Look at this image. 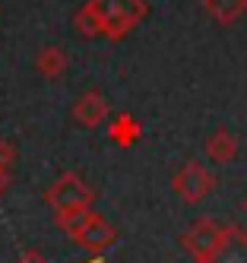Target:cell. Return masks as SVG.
Here are the masks:
<instances>
[{
    "mask_svg": "<svg viewBox=\"0 0 247 263\" xmlns=\"http://www.w3.org/2000/svg\"><path fill=\"white\" fill-rule=\"evenodd\" d=\"M171 187H175V194H181L187 203H197L206 194L216 191V175L209 172V168H203L200 162H187L181 172L171 178Z\"/></svg>",
    "mask_w": 247,
    "mask_h": 263,
    "instance_id": "4",
    "label": "cell"
},
{
    "mask_svg": "<svg viewBox=\"0 0 247 263\" xmlns=\"http://www.w3.org/2000/svg\"><path fill=\"white\" fill-rule=\"evenodd\" d=\"M108 137H111L114 143H118V146L130 149L133 143H137V140L143 137V127H140V121L133 118V115L121 111V115H114V121H111V127H108Z\"/></svg>",
    "mask_w": 247,
    "mask_h": 263,
    "instance_id": "10",
    "label": "cell"
},
{
    "mask_svg": "<svg viewBox=\"0 0 247 263\" xmlns=\"http://www.w3.org/2000/svg\"><path fill=\"white\" fill-rule=\"evenodd\" d=\"M73 29L83 35V39H95V35H102V26H99V16L92 13V7H80L73 16Z\"/></svg>",
    "mask_w": 247,
    "mask_h": 263,
    "instance_id": "13",
    "label": "cell"
},
{
    "mask_svg": "<svg viewBox=\"0 0 247 263\" xmlns=\"http://www.w3.org/2000/svg\"><path fill=\"white\" fill-rule=\"evenodd\" d=\"M67 67H70V58L54 45H48V48H42L35 54V70L42 73L45 80H61L67 73Z\"/></svg>",
    "mask_w": 247,
    "mask_h": 263,
    "instance_id": "9",
    "label": "cell"
},
{
    "mask_svg": "<svg viewBox=\"0 0 247 263\" xmlns=\"http://www.w3.org/2000/svg\"><path fill=\"white\" fill-rule=\"evenodd\" d=\"M16 165V146L10 140H0V172H13Z\"/></svg>",
    "mask_w": 247,
    "mask_h": 263,
    "instance_id": "14",
    "label": "cell"
},
{
    "mask_svg": "<svg viewBox=\"0 0 247 263\" xmlns=\"http://www.w3.org/2000/svg\"><path fill=\"white\" fill-rule=\"evenodd\" d=\"M206 263H247V235H244V229L228 225L219 251L209 257Z\"/></svg>",
    "mask_w": 247,
    "mask_h": 263,
    "instance_id": "6",
    "label": "cell"
},
{
    "mask_svg": "<svg viewBox=\"0 0 247 263\" xmlns=\"http://www.w3.org/2000/svg\"><path fill=\"white\" fill-rule=\"evenodd\" d=\"M95 213L89 210V206H76V210H64V213H57V229H61L64 235H70V238H76L86 225H89V219H92Z\"/></svg>",
    "mask_w": 247,
    "mask_h": 263,
    "instance_id": "12",
    "label": "cell"
},
{
    "mask_svg": "<svg viewBox=\"0 0 247 263\" xmlns=\"http://www.w3.org/2000/svg\"><path fill=\"white\" fill-rule=\"evenodd\" d=\"M10 181H13V175H10V172H0V197L10 191Z\"/></svg>",
    "mask_w": 247,
    "mask_h": 263,
    "instance_id": "15",
    "label": "cell"
},
{
    "mask_svg": "<svg viewBox=\"0 0 247 263\" xmlns=\"http://www.w3.org/2000/svg\"><path fill=\"white\" fill-rule=\"evenodd\" d=\"M108 99L102 96L99 89H89V92H83L80 99L73 102V108H70V115H73V121L80 124V127H99L105 118H108Z\"/></svg>",
    "mask_w": 247,
    "mask_h": 263,
    "instance_id": "5",
    "label": "cell"
},
{
    "mask_svg": "<svg viewBox=\"0 0 247 263\" xmlns=\"http://www.w3.org/2000/svg\"><path fill=\"white\" fill-rule=\"evenodd\" d=\"M222 238H225V229H222L216 219H200V222H194V225H190V229L184 232L181 241H184L187 254L194 257L197 263H206L209 257L219 251Z\"/></svg>",
    "mask_w": 247,
    "mask_h": 263,
    "instance_id": "3",
    "label": "cell"
},
{
    "mask_svg": "<svg viewBox=\"0 0 247 263\" xmlns=\"http://www.w3.org/2000/svg\"><path fill=\"white\" fill-rule=\"evenodd\" d=\"M92 13L99 16V26H102V35H108V39H124V35L143 23L146 16V4L143 0H89Z\"/></svg>",
    "mask_w": 247,
    "mask_h": 263,
    "instance_id": "1",
    "label": "cell"
},
{
    "mask_svg": "<svg viewBox=\"0 0 247 263\" xmlns=\"http://www.w3.org/2000/svg\"><path fill=\"white\" fill-rule=\"evenodd\" d=\"M244 213H247V200H244Z\"/></svg>",
    "mask_w": 247,
    "mask_h": 263,
    "instance_id": "17",
    "label": "cell"
},
{
    "mask_svg": "<svg viewBox=\"0 0 247 263\" xmlns=\"http://www.w3.org/2000/svg\"><path fill=\"white\" fill-rule=\"evenodd\" d=\"M238 149H241V143H238V137L232 130H216V134H209V140H206V156L213 162H219V165L235 162Z\"/></svg>",
    "mask_w": 247,
    "mask_h": 263,
    "instance_id": "8",
    "label": "cell"
},
{
    "mask_svg": "<svg viewBox=\"0 0 247 263\" xmlns=\"http://www.w3.org/2000/svg\"><path fill=\"white\" fill-rule=\"evenodd\" d=\"M76 241H80L86 251L102 254L105 248H111V244L118 241V232H114V225H108L102 216H92V219H89V225H86L80 235H76Z\"/></svg>",
    "mask_w": 247,
    "mask_h": 263,
    "instance_id": "7",
    "label": "cell"
},
{
    "mask_svg": "<svg viewBox=\"0 0 247 263\" xmlns=\"http://www.w3.org/2000/svg\"><path fill=\"white\" fill-rule=\"evenodd\" d=\"M92 187L80 178V175H61L48 191H45V200L54 213H64V210H76V206H92Z\"/></svg>",
    "mask_w": 247,
    "mask_h": 263,
    "instance_id": "2",
    "label": "cell"
},
{
    "mask_svg": "<svg viewBox=\"0 0 247 263\" xmlns=\"http://www.w3.org/2000/svg\"><path fill=\"white\" fill-rule=\"evenodd\" d=\"M16 263H48V260H42L38 254H32V251H29V254H23V257H19Z\"/></svg>",
    "mask_w": 247,
    "mask_h": 263,
    "instance_id": "16",
    "label": "cell"
},
{
    "mask_svg": "<svg viewBox=\"0 0 247 263\" xmlns=\"http://www.w3.org/2000/svg\"><path fill=\"white\" fill-rule=\"evenodd\" d=\"M203 7L219 26H232L247 13V0H203Z\"/></svg>",
    "mask_w": 247,
    "mask_h": 263,
    "instance_id": "11",
    "label": "cell"
}]
</instances>
